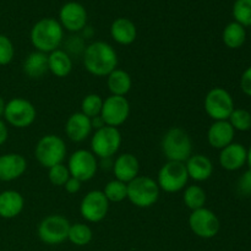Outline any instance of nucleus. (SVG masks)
Listing matches in <instances>:
<instances>
[{
    "instance_id": "nucleus-39",
    "label": "nucleus",
    "mask_w": 251,
    "mask_h": 251,
    "mask_svg": "<svg viewBox=\"0 0 251 251\" xmlns=\"http://www.w3.org/2000/svg\"><path fill=\"white\" fill-rule=\"evenodd\" d=\"M7 137H9V130H7L6 124L0 119V146L6 142Z\"/></svg>"
},
{
    "instance_id": "nucleus-37",
    "label": "nucleus",
    "mask_w": 251,
    "mask_h": 251,
    "mask_svg": "<svg viewBox=\"0 0 251 251\" xmlns=\"http://www.w3.org/2000/svg\"><path fill=\"white\" fill-rule=\"evenodd\" d=\"M240 88H242L244 95L251 97V66L245 69L242 77H240Z\"/></svg>"
},
{
    "instance_id": "nucleus-30",
    "label": "nucleus",
    "mask_w": 251,
    "mask_h": 251,
    "mask_svg": "<svg viewBox=\"0 0 251 251\" xmlns=\"http://www.w3.org/2000/svg\"><path fill=\"white\" fill-rule=\"evenodd\" d=\"M102 191L109 202H122L127 198V184L118 179H113L105 184Z\"/></svg>"
},
{
    "instance_id": "nucleus-26",
    "label": "nucleus",
    "mask_w": 251,
    "mask_h": 251,
    "mask_svg": "<svg viewBox=\"0 0 251 251\" xmlns=\"http://www.w3.org/2000/svg\"><path fill=\"white\" fill-rule=\"evenodd\" d=\"M107 86L113 96L125 97L132 87L131 76L123 69L117 68L107 76Z\"/></svg>"
},
{
    "instance_id": "nucleus-34",
    "label": "nucleus",
    "mask_w": 251,
    "mask_h": 251,
    "mask_svg": "<svg viewBox=\"0 0 251 251\" xmlns=\"http://www.w3.org/2000/svg\"><path fill=\"white\" fill-rule=\"evenodd\" d=\"M70 176V172L64 163L56 164L48 169L49 181L55 186H64Z\"/></svg>"
},
{
    "instance_id": "nucleus-3",
    "label": "nucleus",
    "mask_w": 251,
    "mask_h": 251,
    "mask_svg": "<svg viewBox=\"0 0 251 251\" xmlns=\"http://www.w3.org/2000/svg\"><path fill=\"white\" fill-rule=\"evenodd\" d=\"M162 152L167 161L185 163L193 154V141L188 132L181 127H172L162 137Z\"/></svg>"
},
{
    "instance_id": "nucleus-41",
    "label": "nucleus",
    "mask_w": 251,
    "mask_h": 251,
    "mask_svg": "<svg viewBox=\"0 0 251 251\" xmlns=\"http://www.w3.org/2000/svg\"><path fill=\"white\" fill-rule=\"evenodd\" d=\"M247 163L249 166V171H251V146L248 150V157H247Z\"/></svg>"
},
{
    "instance_id": "nucleus-2",
    "label": "nucleus",
    "mask_w": 251,
    "mask_h": 251,
    "mask_svg": "<svg viewBox=\"0 0 251 251\" xmlns=\"http://www.w3.org/2000/svg\"><path fill=\"white\" fill-rule=\"evenodd\" d=\"M29 38L36 50L49 54L60 47L64 38V28L58 20L46 17L33 25Z\"/></svg>"
},
{
    "instance_id": "nucleus-33",
    "label": "nucleus",
    "mask_w": 251,
    "mask_h": 251,
    "mask_svg": "<svg viewBox=\"0 0 251 251\" xmlns=\"http://www.w3.org/2000/svg\"><path fill=\"white\" fill-rule=\"evenodd\" d=\"M233 16L242 26H251V0H237L233 5Z\"/></svg>"
},
{
    "instance_id": "nucleus-32",
    "label": "nucleus",
    "mask_w": 251,
    "mask_h": 251,
    "mask_svg": "<svg viewBox=\"0 0 251 251\" xmlns=\"http://www.w3.org/2000/svg\"><path fill=\"white\" fill-rule=\"evenodd\" d=\"M228 122L235 131H249L251 129V113L243 108H234L228 118Z\"/></svg>"
},
{
    "instance_id": "nucleus-35",
    "label": "nucleus",
    "mask_w": 251,
    "mask_h": 251,
    "mask_svg": "<svg viewBox=\"0 0 251 251\" xmlns=\"http://www.w3.org/2000/svg\"><path fill=\"white\" fill-rule=\"evenodd\" d=\"M15 55V48L11 39L5 34H0V65H7L12 61Z\"/></svg>"
},
{
    "instance_id": "nucleus-29",
    "label": "nucleus",
    "mask_w": 251,
    "mask_h": 251,
    "mask_svg": "<svg viewBox=\"0 0 251 251\" xmlns=\"http://www.w3.org/2000/svg\"><path fill=\"white\" fill-rule=\"evenodd\" d=\"M93 238L92 229L85 223H75L70 226L68 240L76 247H85L90 244Z\"/></svg>"
},
{
    "instance_id": "nucleus-19",
    "label": "nucleus",
    "mask_w": 251,
    "mask_h": 251,
    "mask_svg": "<svg viewBox=\"0 0 251 251\" xmlns=\"http://www.w3.org/2000/svg\"><path fill=\"white\" fill-rule=\"evenodd\" d=\"M112 169L115 179L127 184L139 176L140 162L135 154L126 152V153L119 154L115 158Z\"/></svg>"
},
{
    "instance_id": "nucleus-13",
    "label": "nucleus",
    "mask_w": 251,
    "mask_h": 251,
    "mask_svg": "<svg viewBox=\"0 0 251 251\" xmlns=\"http://www.w3.org/2000/svg\"><path fill=\"white\" fill-rule=\"evenodd\" d=\"M109 203L103 191L91 190L81 200L80 213L86 222L98 223L107 217Z\"/></svg>"
},
{
    "instance_id": "nucleus-25",
    "label": "nucleus",
    "mask_w": 251,
    "mask_h": 251,
    "mask_svg": "<svg viewBox=\"0 0 251 251\" xmlns=\"http://www.w3.org/2000/svg\"><path fill=\"white\" fill-rule=\"evenodd\" d=\"M48 54L34 50L24 61V73L29 78H41L48 73Z\"/></svg>"
},
{
    "instance_id": "nucleus-6",
    "label": "nucleus",
    "mask_w": 251,
    "mask_h": 251,
    "mask_svg": "<svg viewBox=\"0 0 251 251\" xmlns=\"http://www.w3.org/2000/svg\"><path fill=\"white\" fill-rule=\"evenodd\" d=\"M157 184L164 193L174 194L184 190L188 185L189 176L185 163L167 161L157 174Z\"/></svg>"
},
{
    "instance_id": "nucleus-21",
    "label": "nucleus",
    "mask_w": 251,
    "mask_h": 251,
    "mask_svg": "<svg viewBox=\"0 0 251 251\" xmlns=\"http://www.w3.org/2000/svg\"><path fill=\"white\" fill-rule=\"evenodd\" d=\"M189 179L194 181H206L213 174V163L205 154H191L185 162Z\"/></svg>"
},
{
    "instance_id": "nucleus-27",
    "label": "nucleus",
    "mask_w": 251,
    "mask_h": 251,
    "mask_svg": "<svg viewBox=\"0 0 251 251\" xmlns=\"http://www.w3.org/2000/svg\"><path fill=\"white\" fill-rule=\"evenodd\" d=\"M222 39L226 47L230 49H238L243 47V44L247 41V31L244 26L238 22H230L223 29Z\"/></svg>"
},
{
    "instance_id": "nucleus-38",
    "label": "nucleus",
    "mask_w": 251,
    "mask_h": 251,
    "mask_svg": "<svg viewBox=\"0 0 251 251\" xmlns=\"http://www.w3.org/2000/svg\"><path fill=\"white\" fill-rule=\"evenodd\" d=\"M81 186H82V181H80L78 179L70 176L68 179V181L64 185V189L66 190V193L69 194H76L81 190Z\"/></svg>"
},
{
    "instance_id": "nucleus-36",
    "label": "nucleus",
    "mask_w": 251,
    "mask_h": 251,
    "mask_svg": "<svg viewBox=\"0 0 251 251\" xmlns=\"http://www.w3.org/2000/svg\"><path fill=\"white\" fill-rule=\"evenodd\" d=\"M238 189L243 195H251V171H247L238 183Z\"/></svg>"
},
{
    "instance_id": "nucleus-17",
    "label": "nucleus",
    "mask_w": 251,
    "mask_h": 251,
    "mask_svg": "<svg viewBox=\"0 0 251 251\" xmlns=\"http://www.w3.org/2000/svg\"><path fill=\"white\" fill-rule=\"evenodd\" d=\"M27 169V161L20 153H5L0 156V180L12 181L21 178Z\"/></svg>"
},
{
    "instance_id": "nucleus-1",
    "label": "nucleus",
    "mask_w": 251,
    "mask_h": 251,
    "mask_svg": "<svg viewBox=\"0 0 251 251\" xmlns=\"http://www.w3.org/2000/svg\"><path fill=\"white\" fill-rule=\"evenodd\" d=\"M83 66L97 77H105L118 66V54L109 43L96 41L83 50Z\"/></svg>"
},
{
    "instance_id": "nucleus-8",
    "label": "nucleus",
    "mask_w": 251,
    "mask_h": 251,
    "mask_svg": "<svg viewBox=\"0 0 251 251\" xmlns=\"http://www.w3.org/2000/svg\"><path fill=\"white\" fill-rule=\"evenodd\" d=\"M70 222L61 215H49L41 221L37 234L47 245H59L68 240Z\"/></svg>"
},
{
    "instance_id": "nucleus-16",
    "label": "nucleus",
    "mask_w": 251,
    "mask_h": 251,
    "mask_svg": "<svg viewBox=\"0 0 251 251\" xmlns=\"http://www.w3.org/2000/svg\"><path fill=\"white\" fill-rule=\"evenodd\" d=\"M247 157L248 150L242 144L232 142L221 150L218 161L223 169L228 172H235L247 164Z\"/></svg>"
},
{
    "instance_id": "nucleus-9",
    "label": "nucleus",
    "mask_w": 251,
    "mask_h": 251,
    "mask_svg": "<svg viewBox=\"0 0 251 251\" xmlns=\"http://www.w3.org/2000/svg\"><path fill=\"white\" fill-rule=\"evenodd\" d=\"M203 109L206 114L215 122L228 120L229 115L234 110V100L227 90L222 87H213L206 95L203 100Z\"/></svg>"
},
{
    "instance_id": "nucleus-31",
    "label": "nucleus",
    "mask_w": 251,
    "mask_h": 251,
    "mask_svg": "<svg viewBox=\"0 0 251 251\" xmlns=\"http://www.w3.org/2000/svg\"><path fill=\"white\" fill-rule=\"evenodd\" d=\"M103 105V98L97 93H90V95L85 96L83 100H81V113L85 114L88 118H96L100 115V110H102Z\"/></svg>"
},
{
    "instance_id": "nucleus-28",
    "label": "nucleus",
    "mask_w": 251,
    "mask_h": 251,
    "mask_svg": "<svg viewBox=\"0 0 251 251\" xmlns=\"http://www.w3.org/2000/svg\"><path fill=\"white\" fill-rule=\"evenodd\" d=\"M206 200V191L200 185H189L184 189L183 201L184 205L191 211L199 210V208L205 207Z\"/></svg>"
},
{
    "instance_id": "nucleus-4",
    "label": "nucleus",
    "mask_w": 251,
    "mask_h": 251,
    "mask_svg": "<svg viewBox=\"0 0 251 251\" xmlns=\"http://www.w3.org/2000/svg\"><path fill=\"white\" fill-rule=\"evenodd\" d=\"M161 189L154 179L146 176H137L127 183V200L139 208H149L156 205Z\"/></svg>"
},
{
    "instance_id": "nucleus-5",
    "label": "nucleus",
    "mask_w": 251,
    "mask_h": 251,
    "mask_svg": "<svg viewBox=\"0 0 251 251\" xmlns=\"http://www.w3.org/2000/svg\"><path fill=\"white\" fill-rule=\"evenodd\" d=\"M66 153L68 150L64 140L54 134L44 135L41 137L34 149V157L37 162L47 169L63 163L66 158Z\"/></svg>"
},
{
    "instance_id": "nucleus-20",
    "label": "nucleus",
    "mask_w": 251,
    "mask_h": 251,
    "mask_svg": "<svg viewBox=\"0 0 251 251\" xmlns=\"http://www.w3.org/2000/svg\"><path fill=\"white\" fill-rule=\"evenodd\" d=\"M235 130L228 120L213 122L207 130V142L212 149L222 150L234 140Z\"/></svg>"
},
{
    "instance_id": "nucleus-23",
    "label": "nucleus",
    "mask_w": 251,
    "mask_h": 251,
    "mask_svg": "<svg viewBox=\"0 0 251 251\" xmlns=\"http://www.w3.org/2000/svg\"><path fill=\"white\" fill-rule=\"evenodd\" d=\"M25 199L19 191L5 190L0 193V217L12 220L24 211Z\"/></svg>"
},
{
    "instance_id": "nucleus-40",
    "label": "nucleus",
    "mask_w": 251,
    "mask_h": 251,
    "mask_svg": "<svg viewBox=\"0 0 251 251\" xmlns=\"http://www.w3.org/2000/svg\"><path fill=\"white\" fill-rule=\"evenodd\" d=\"M5 107H6V102L4 100V98L0 96V117H4Z\"/></svg>"
},
{
    "instance_id": "nucleus-14",
    "label": "nucleus",
    "mask_w": 251,
    "mask_h": 251,
    "mask_svg": "<svg viewBox=\"0 0 251 251\" xmlns=\"http://www.w3.org/2000/svg\"><path fill=\"white\" fill-rule=\"evenodd\" d=\"M130 115V103L126 97L110 95L103 100L100 115L107 126L118 127L124 124Z\"/></svg>"
},
{
    "instance_id": "nucleus-12",
    "label": "nucleus",
    "mask_w": 251,
    "mask_h": 251,
    "mask_svg": "<svg viewBox=\"0 0 251 251\" xmlns=\"http://www.w3.org/2000/svg\"><path fill=\"white\" fill-rule=\"evenodd\" d=\"M66 167L71 176L83 183L95 178L98 171V161L92 152L81 149L71 153Z\"/></svg>"
},
{
    "instance_id": "nucleus-15",
    "label": "nucleus",
    "mask_w": 251,
    "mask_h": 251,
    "mask_svg": "<svg viewBox=\"0 0 251 251\" xmlns=\"http://www.w3.org/2000/svg\"><path fill=\"white\" fill-rule=\"evenodd\" d=\"M59 22L64 29L73 33L83 31L87 26V11L80 2L69 1L59 11Z\"/></svg>"
},
{
    "instance_id": "nucleus-10",
    "label": "nucleus",
    "mask_w": 251,
    "mask_h": 251,
    "mask_svg": "<svg viewBox=\"0 0 251 251\" xmlns=\"http://www.w3.org/2000/svg\"><path fill=\"white\" fill-rule=\"evenodd\" d=\"M4 118L11 126L26 129L31 126L37 118V109L29 100L25 98H12L6 103Z\"/></svg>"
},
{
    "instance_id": "nucleus-7",
    "label": "nucleus",
    "mask_w": 251,
    "mask_h": 251,
    "mask_svg": "<svg viewBox=\"0 0 251 251\" xmlns=\"http://www.w3.org/2000/svg\"><path fill=\"white\" fill-rule=\"evenodd\" d=\"M122 146V134L118 127L104 125L91 137V152L97 158H112Z\"/></svg>"
},
{
    "instance_id": "nucleus-18",
    "label": "nucleus",
    "mask_w": 251,
    "mask_h": 251,
    "mask_svg": "<svg viewBox=\"0 0 251 251\" xmlns=\"http://www.w3.org/2000/svg\"><path fill=\"white\" fill-rule=\"evenodd\" d=\"M91 118L86 117L81 112L73 113L65 123V134L73 142H82L92 132Z\"/></svg>"
},
{
    "instance_id": "nucleus-22",
    "label": "nucleus",
    "mask_w": 251,
    "mask_h": 251,
    "mask_svg": "<svg viewBox=\"0 0 251 251\" xmlns=\"http://www.w3.org/2000/svg\"><path fill=\"white\" fill-rule=\"evenodd\" d=\"M110 36L120 46H130L137 37V28L134 22L126 17L114 20L110 26Z\"/></svg>"
},
{
    "instance_id": "nucleus-11",
    "label": "nucleus",
    "mask_w": 251,
    "mask_h": 251,
    "mask_svg": "<svg viewBox=\"0 0 251 251\" xmlns=\"http://www.w3.org/2000/svg\"><path fill=\"white\" fill-rule=\"evenodd\" d=\"M188 223L191 232L202 239L215 238L221 229L220 218L213 211L206 207L191 211Z\"/></svg>"
},
{
    "instance_id": "nucleus-24",
    "label": "nucleus",
    "mask_w": 251,
    "mask_h": 251,
    "mask_svg": "<svg viewBox=\"0 0 251 251\" xmlns=\"http://www.w3.org/2000/svg\"><path fill=\"white\" fill-rule=\"evenodd\" d=\"M48 70L55 77L63 78L70 75L73 70V59L70 54L63 49H56L48 54Z\"/></svg>"
}]
</instances>
